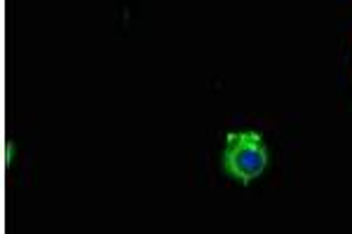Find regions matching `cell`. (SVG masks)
<instances>
[{"label":"cell","instance_id":"obj_1","mask_svg":"<svg viewBox=\"0 0 352 234\" xmlns=\"http://www.w3.org/2000/svg\"><path fill=\"white\" fill-rule=\"evenodd\" d=\"M221 167L232 180L249 185L268 167V148L258 131H230L221 152Z\"/></svg>","mask_w":352,"mask_h":234}]
</instances>
